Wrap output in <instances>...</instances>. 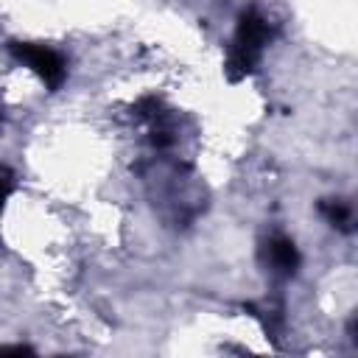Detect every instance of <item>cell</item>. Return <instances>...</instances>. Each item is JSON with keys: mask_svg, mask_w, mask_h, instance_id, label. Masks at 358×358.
Masks as SVG:
<instances>
[{"mask_svg": "<svg viewBox=\"0 0 358 358\" xmlns=\"http://www.w3.org/2000/svg\"><path fill=\"white\" fill-rule=\"evenodd\" d=\"M8 193H11V176H8L6 168H0V207H3V201L8 199Z\"/></svg>", "mask_w": 358, "mask_h": 358, "instance_id": "obj_3", "label": "cell"}, {"mask_svg": "<svg viewBox=\"0 0 358 358\" xmlns=\"http://www.w3.org/2000/svg\"><path fill=\"white\" fill-rule=\"evenodd\" d=\"M14 50H17L20 62H25L31 70H36L39 78L48 87H59L64 81V62L50 48H45V45H17Z\"/></svg>", "mask_w": 358, "mask_h": 358, "instance_id": "obj_1", "label": "cell"}, {"mask_svg": "<svg viewBox=\"0 0 358 358\" xmlns=\"http://www.w3.org/2000/svg\"><path fill=\"white\" fill-rule=\"evenodd\" d=\"M268 255H271V263H274L277 268H282V271H291V268L296 266V249H294V243L285 241V238L271 241Z\"/></svg>", "mask_w": 358, "mask_h": 358, "instance_id": "obj_2", "label": "cell"}]
</instances>
